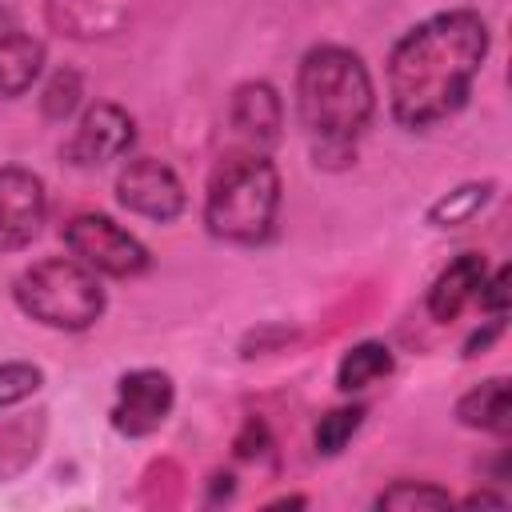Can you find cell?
<instances>
[{
    "instance_id": "3",
    "label": "cell",
    "mask_w": 512,
    "mask_h": 512,
    "mask_svg": "<svg viewBox=\"0 0 512 512\" xmlns=\"http://www.w3.org/2000/svg\"><path fill=\"white\" fill-rule=\"evenodd\" d=\"M280 168L260 148H232L216 160L204 188V228L224 244H264L280 212Z\"/></svg>"
},
{
    "instance_id": "21",
    "label": "cell",
    "mask_w": 512,
    "mask_h": 512,
    "mask_svg": "<svg viewBox=\"0 0 512 512\" xmlns=\"http://www.w3.org/2000/svg\"><path fill=\"white\" fill-rule=\"evenodd\" d=\"M496 336H504V316H488V320H484V328H476V332H472V336L464 340V348H460V356H464V360H472V356H480V352H488Z\"/></svg>"
},
{
    "instance_id": "9",
    "label": "cell",
    "mask_w": 512,
    "mask_h": 512,
    "mask_svg": "<svg viewBox=\"0 0 512 512\" xmlns=\"http://www.w3.org/2000/svg\"><path fill=\"white\" fill-rule=\"evenodd\" d=\"M48 216L44 180L24 164L0 168V252H20L40 236Z\"/></svg>"
},
{
    "instance_id": "19",
    "label": "cell",
    "mask_w": 512,
    "mask_h": 512,
    "mask_svg": "<svg viewBox=\"0 0 512 512\" xmlns=\"http://www.w3.org/2000/svg\"><path fill=\"white\" fill-rule=\"evenodd\" d=\"M44 384V372L28 360H4L0 364V412L24 404L28 396H36Z\"/></svg>"
},
{
    "instance_id": "13",
    "label": "cell",
    "mask_w": 512,
    "mask_h": 512,
    "mask_svg": "<svg viewBox=\"0 0 512 512\" xmlns=\"http://www.w3.org/2000/svg\"><path fill=\"white\" fill-rule=\"evenodd\" d=\"M44 40H36L32 32H4L0 36V96L4 100H16L24 96L40 72H44Z\"/></svg>"
},
{
    "instance_id": "10",
    "label": "cell",
    "mask_w": 512,
    "mask_h": 512,
    "mask_svg": "<svg viewBox=\"0 0 512 512\" xmlns=\"http://www.w3.org/2000/svg\"><path fill=\"white\" fill-rule=\"evenodd\" d=\"M228 124L248 148H260V152L276 148L284 136V100H280L276 84H268V80L236 84L232 100H228Z\"/></svg>"
},
{
    "instance_id": "18",
    "label": "cell",
    "mask_w": 512,
    "mask_h": 512,
    "mask_svg": "<svg viewBox=\"0 0 512 512\" xmlns=\"http://www.w3.org/2000/svg\"><path fill=\"white\" fill-rule=\"evenodd\" d=\"M364 424V404H340V408H328L312 432V448L316 456H340L348 448V440L360 432Z\"/></svg>"
},
{
    "instance_id": "11",
    "label": "cell",
    "mask_w": 512,
    "mask_h": 512,
    "mask_svg": "<svg viewBox=\"0 0 512 512\" xmlns=\"http://www.w3.org/2000/svg\"><path fill=\"white\" fill-rule=\"evenodd\" d=\"M484 276H488V260H484L480 252H460L456 260H448V264L436 272L432 288H428V300H424L428 316H432L436 324L456 320L468 304H476Z\"/></svg>"
},
{
    "instance_id": "7",
    "label": "cell",
    "mask_w": 512,
    "mask_h": 512,
    "mask_svg": "<svg viewBox=\"0 0 512 512\" xmlns=\"http://www.w3.org/2000/svg\"><path fill=\"white\" fill-rule=\"evenodd\" d=\"M172 404H176V384L164 368H128L116 380L108 424L120 436L140 440L164 428V420L172 416Z\"/></svg>"
},
{
    "instance_id": "6",
    "label": "cell",
    "mask_w": 512,
    "mask_h": 512,
    "mask_svg": "<svg viewBox=\"0 0 512 512\" xmlns=\"http://www.w3.org/2000/svg\"><path fill=\"white\" fill-rule=\"evenodd\" d=\"M116 204L140 220L172 224L188 208L184 180L160 156H128L116 172Z\"/></svg>"
},
{
    "instance_id": "12",
    "label": "cell",
    "mask_w": 512,
    "mask_h": 512,
    "mask_svg": "<svg viewBox=\"0 0 512 512\" xmlns=\"http://www.w3.org/2000/svg\"><path fill=\"white\" fill-rule=\"evenodd\" d=\"M460 428L472 432H492V436H508L512 432V396H508V376H488L480 384H472L456 408H452Z\"/></svg>"
},
{
    "instance_id": "20",
    "label": "cell",
    "mask_w": 512,
    "mask_h": 512,
    "mask_svg": "<svg viewBox=\"0 0 512 512\" xmlns=\"http://www.w3.org/2000/svg\"><path fill=\"white\" fill-rule=\"evenodd\" d=\"M508 284H512V272H508V264H500L496 272L484 276L476 304H480L488 316H508Z\"/></svg>"
},
{
    "instance_id": "23",
    "label": "cell",
    "mask_w": 512,
    "mask_h": 512,
    "mask_svg": "<svg viewBox=\"0 0 512 512\" xmlns=\"http://www.w3.org/2000/svg\"><path fill=\"white\" fill-rule=\"evenodd\" d=\"M464 508H504V496H492V492H472L460 500Z\"/></svg>"
},
{
    "instance_id": "8",
    "label": "cell",
    "mask_w": 512,
    "mask_h": 512,
    "mask_svg": "<svg viewBox=\"0 0 512 512\" xmlns=\"http://www.w3.org/2000/svg\"><path fill=\"white\" fill-rule=\"evenodd\" d=\"M136 144V120L116 100H96L80 112L76 132L60 148V156L76 168H104L112 160H124Z\"/></svg>"
},
{
    "instance_id": "17",
    "label": "cell",
    "mask_w": 512,
    "mask_h": 512,
    "mask_svg": "<svg viewBox=\"0 0 512 512\" xmlns=\"http://www.w3.org/2000/svg\"><path fill=\"white\" fill-rule=\"evenodd\" d=\"M376 508H392V512H420V508H452V492L432 484V480H392L376 500Z\"/></svg>"
},
{
    "instance_id": "1",
    "label": "cell",
    "mask_w": 512,
    "mask_h": 512,
    "mask_svg": "<svg viewBox=\"0 0 512 512\" xmlns=\"http://www.w3.org/2000/svg\"><path fill=\"white\" fill-rule=\"evenodd\" d=\"M492 32L476 8H444L404 28L384 60L388 116L404 132H432L452 120L488 60Z\"/></svg>"
},
{
    "instance_id": "5",
    "label": "cell",
    "mask_w": 512,
    "mask_h": 512,
    "mask_svg": "<svg viewBox=\"0 0 512 512\" xmlns=\"http://www.w3.org/2000/svg\"><path fill=\"white\" fill-rule=\"evenodd\" d=\"M64 248L88 264L96 276L112 280H136L152 268V252L140 236H132L124 224H116L108 212H76L60 228Z\"/></svg>"
},
{
    "instance_id": "2",
    "label": "cell",
    "mask_w": 512,
    "mask_h": 512,
    "mask_svg": "<svg viewBox=\"0 0 512 512\" xmlns=\"http://www.w3.org/2000/svg\"><path fill=\"white\" fill-rule=\"evenodd\" d=\"M376 116V84L360 52L312 44L296 64V120L320 168H348L356 140Z\"/></svg>"
},
{
    "instance_id": "4",
    "label": "cell",
    "mask_w": 512,
    "mask_h": 512,
    "mask_svg": "<svg viewBox=\"0 0 512 512\" xmlns=\"http://www.w3.org/2000/svg\"><path fill=\"white\" fill-rule=\"evenodd\" d=\"M16 308L52 332H88L108 308L100 276L76 256H44L12 280Z\"/></svg>"
},
{
    "instance_id": "16",
    "label": "cell",
    "mask_w": 512,
    "mask_h": 512,
    "mask_svg": "<svg viewBox=\"0 0 512 512\" xmlns=\"http://www.w3.org/2000/svg\"><path fill=\"white\" fill-rule=\"evenodd\" d=\"M80 100H84V76L72 64H64L40 88V116L52 120V124H64L68 116H76Z\"/></svg>"
},
{
    "instance_id": "15",
    "label": "cell",
    "mask_w": 512,
    "mask_h": 512,
    "mask_svg": "<svg viewBox=\"0 0 512 512\" xmlns=\"http://www.w3.org/2000/svg\"><path fill=\"white\" fill-rule=\"evenodd\" d=\"M392 368H396V356H392V348L384 340H360V344H352L340 356V364H336V388L348 392V396L352 392H364L376 380L392 376Z\"/></svg>"
},
{
    "instance_id": "22",
    "label": "cell",
    "mask_w": 512,
    "mask_h": 512,
    "mask_svg": "<svg viewBox=\"0 0 512 512\" xmlns=\"http://www.w3.org/2000/svg\"><path fill=\"white\" fill-rule=\"evenodd\" d=\"M264 444H268V428H264L260 420H248L244 432L236 436V456H240V460H252V456L264 452Z\"/></svg>"
},
{
    "instance_id": "14",
    "label": "cell",
    "mask_w": 512,
    "mask_h": 512,
    "mask_svg": "<svg viewBox=\"0 0 512 512\" xmlns=\"http://www.w3.org/2000/svg\"><path fill=\"white\" fill-rule=\"evenodd\" d=\"M496 196V180H464L456 184L452 192L436 196L424 212V224L436 228V232H448V228H464L472 216H480Z\"/></svg>"
}]
</instances>
